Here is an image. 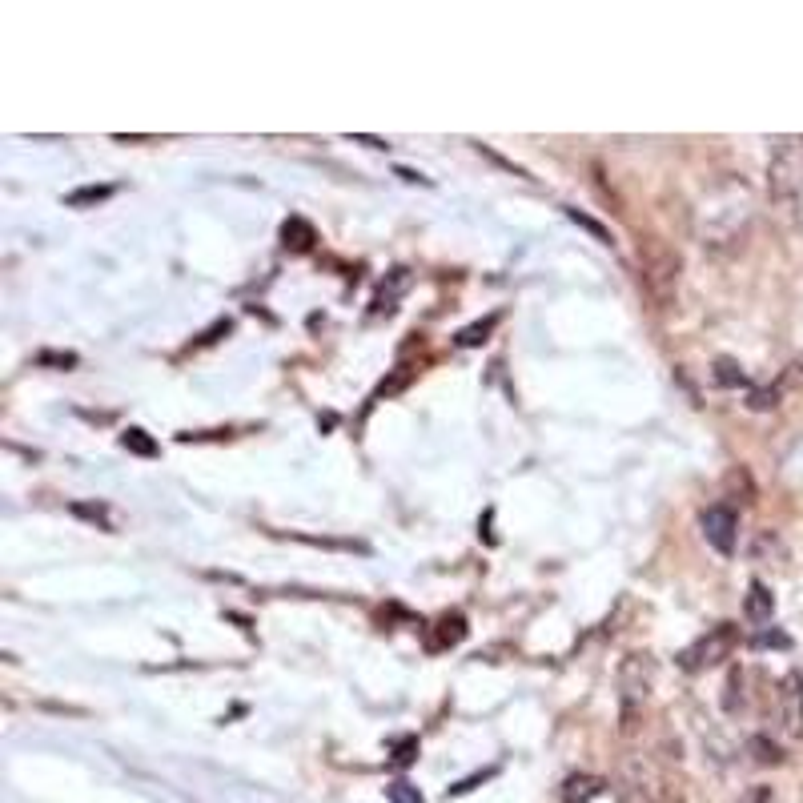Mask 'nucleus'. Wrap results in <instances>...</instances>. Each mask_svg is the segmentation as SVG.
<instances>
[{"instance_id":"1","label":"nucleus","mask_w":803,"mask_h":803,"mask_svg":"<svg viewBox=\"0 0 803 803\" xmlns=\"http://www.w3.org/2000/svg\"><path fill=\"white\" fill-rule=\"evenodd\" d=\"M755 205H751V189L739 177H723L711 189H703V197L691 209V233L707 253H731L743 245L747 229H751Z\"/></svg>"},{"instance_id":"2","label":"nucleus","mask_w":803,"mask_h":803,"mask_svg":"<svg viewBox=\"0 0 803 803\" xmlns=\"http://www.w3.org/2000/svg\"><path fill=\"white\" fill-rule=\"evenodd\" d=\"M639 282L647 290V298L659 310H671L679 298V282H683V257L679 249H671L667 241H643L639 245Z\"/></svg>"},{"instance_id":"3","label":"nucleus","mask_w":803,"mask_h":803,"mask_svg":"<svg viewBox=\"0 0 803 803\" xmlns=\"http://www.w3.org/2000/svg\"><path fill=\"white\" fill-rule=\"evenodd\" d=\"M651 687H655V659L639 651L627 655L619 663V731L623 735H635L639 715L651 699Z\"/></svg>"},{"instance_id":"4","label":"nucleus","mask_w":803,"mask_h":803,"mask_svg":"<svg viewBox=\"0 0 803 803\" xmlns=\"http://www.w3.org/2000/svg\"><path fill=\"white\" fill-rule=\"evenodd\" d=\"M803 185V141L799 137H783L771 149V165H767V189L775 201H795Z\"/></svg>"},{"instance_id":"5","label":"nucleus","mask_w":803,"mask_h":803,"mask_svg":"<svg viewBox=\"0 0 803 803\" xmlns=\"http://www.w3.org/2000/svg\"><path fill=\"white\" fill-rule=\"evenodd\" d=\"M731 651H735V627H731V623H719V627H711L707 635H699V639L679 655V667H683V671H707V667L723 663Z\"/></svg>"},{"instance_id":"6","label":"nucleus","mask_w":803,"mask_h":803,"mask_svg":"<svg viewBox=\"0 0 803 803\" xmlns=\"http://www.w3.org/2000/svg\"><path fill=\"white\" fill-rule=\"evenodd\" d=\"M699 522H703V539H707L711 551H719L723 559L735 555V543H739V514H735L727 502L707 506Z\"/></svg>"},{"instance_id":"7","label":"nucleus","mask_w":803,"mask_h":803,"mask_svg":"<svg viewBox=\"0 0 803 803\" xmlns=\"http://www.w3.org/2000/svg\"><path fill=\"white\" fill-rule=\"evenodd\" d=\"M775 699H779V731L787 739H799L803 735V671H791L779 683Z\"/></svg>"},{"instance_id":"8","label":"nucleus","mask_w":803,"mask_h":803,"mask_svg":"<svg viewBox=\"0 0 803 803\" xmlns=\"http://www.w3.org/2000/svg\"><path fill=\"white\" fill-rule=\"evenodd\" d=\"M410 290V274L406 270H390L386 282L378 286L374 302H370V318H382V314H394L398 310V298Z\"/></svg>"},{"instance_id":"9","label":"nucleus","mask_w":803,"mask_h":803,"mask_svg":"<svg viewBox=\"0 0 803 803\" xmlns=\"http://www.w3.org/2000/svg\"><path fill=\"white\" fill-rule=\"evenodd\" d=\"M607 791V783L599 779V775H571L567 783H563V803H591V799H599Z\"/></svg>"},{"instance_id":"10","label":"nucleus","mask_w":803,"mask_h":803,"mask_svg":"<svg viewBox=\"0 0 803 803\" xmlns=\"http://www.w3.org/2000/svg\"><path fill=\"white\" fill-rule=\"evenodd\" d=\"M743 615H747L751 623H771V615H775V599H771V591H767L763 583H751V587H747Z\"/></svg>"},{"instance_id":"11","label":"nucleus","mask_w":803,"mask_h":803,"mask_svg":"<svg viewBox=\"0 0 803 803\" xmlns=\"http://www.w3.org/2000/svg\"><path fill=\"white\" fill-rule=\"evenodd\" d=\"M314 241H318V233H314V225H310L306 217H290V221L282 225V245H286V249L306 253V249H314Z\"/></svg>"},{"instance_id":"12","label":"nucleus","mask_w":803,"mask_h":803,"mask_svg":"<svg viewBox=\"0 0 803 803\" xmlns=\"http://www.w3.org/2000/svg\"><path fill=\"white\" fill-rule=\"evenodd\" d=\"M462 639H466V619H462V615H442V619H438V635L430 639V647L442 651V647H454V643H462Z\"/></svg>"},{"instance_id":"13","label":"nucleus","mask_w":803,"mask_h":803,"mask_svg":"<svg viewBox=\"0 0 803 803\" xmlns=\"http://www.w3.org/2000/svg\"><path fill=\"white\" fill-rule=\"evenodd\" d=\"M494 326H498V314H490L486 322H474V326L458 330V338H454V342H458L462 350H470V346H482V342L490 338V330H494Z\"/></svg>"},{"instance_id":"14","label":"nucleus","mask_w":803,"mask_h":803,"mask_svg":"<svg viewBox=\"0 0 803 803\" xmlns=\"http://www.w3.org/2000/svg\"><path fill=\"white\" fill-rule=\"evenodd\" d=\"M715 382H719L723 390H735V386H751V382H747V374L739 370V362H731V358H719V362H715Z\"/></svg>"},{"instance_id":"15","label":"nucleus","mask_w":803,"mask_h":803,"mask_svg":"<svg viewBox=\"0 0 803 803\" xmlns=\"http://www.w3.org/2000/svg\"><path fill=\"white\" fill-rule=\"evenodd\" d=\"M121 446H125L129 454H141V458H153V454H157V442H153L145 430H137V426L121 434Z\"/></svg>"},{"instance_id":"16","label":"nucleus","mask_w":803,"mask_h":803,"mask_svg":"<svg viewBox=\"0 0 803 803\" xmlns=\"http://www.w3.org/2000/svg\"><path fill=\"white\" fill-rule=\"evenodd\" d=\"M747 751L755 755V763H779L783 759V751H779V743H771L767 735H755L751 743H747Z\"/></svg>"},{"instance_id":"17","label":"nucleus","mask_w":803,"mask_h":803,"mask_svg":"<svg viewBox=\"0 0 803 803\" xmlns=\"http://www.w3.org/2000/svg\"><path fill=\"white\" fill-rule=\"evenodd\" d=\"M113 197V185H85L77 193H69V205H93V201H105Z\"/></svg>"},{"instance_id":"18","label":"nucleus","mask_w":803,"mask_h":803,"mask_svg":"<svg viewBox=\"0 0 803 803\" xmlns=\"http://www.w3.org/2000/svg\"><path fill=\"white\" fill-rule=\"evenodd\" d=\"M386 795H390V803H426V799H422V791H418L414 783H406V779L390 783V791H386Z\"/></svg>"},{"instance_id":"19","label":"nucleus","mask_w":803,"mask_h":803,"mask_svg":"<svg viewBox=\"0 0 803 803\" xmlns=\"http://www.w3.org/2000/svg\"><path fill=\"white\" fill-rule=\"evenodd\" d=\"M73 514H81V518H93V522H101L105 530H113V522H109V510H105V502H97V506H93V502H77V506H73Z\"/></svg>"},{"instance_id":"20","label":"nucleus","mask_w":803,"mask_h":803,"mask_svg":"<svg viewBox=\"0 0 803 803\" xmlns=\"http://www.w3.org/2000/svg\"><path fill=\"white\" fill-rule=\"evenodd\" d=\"M747 406H751V410H775V406H779V390H775V386H771V390H751V394H747Z\"/></svg>"},{"instance_id":"21","label":"nucleus","mask_w":803,"mask_h":803,"mask_svg":"<svg viewBox=\"0 0 803 803\" xmlns=\"http://www.w3.org/2000/svg\"><path fill=\"white\" fill-rule=\"evenodd\" d=\"M567 217H571V221H575V225H583V229H587V233H595V237H599V241H607V245H611V233H607V229H603V225H599V221H591V217H587V213H579V209H567Z\"/></svg>"},{"instance_id":"22","label":"nucleus","mask_w":803,"mask_h":803,"mask_svg":"<svg viewBox=\"0 0 803 803\" xmlns=\"http://www.w3.org/2000/svg\"><path fill=\"white\" fill-rule=\"evenodd\" d=\"M739 687H743V675H739V671H731V679H727V695H723V707H727L731 715H735V711H739V703H743V695H735Z\"/></svg>"},{"instance_id":"23","label":"nucleus","mask_w":803,"mask_h":803,"mask_svg":"<svg viewBox=\"0 0 803 803\" xmlns=\"http://www.w3.org/2000/svg\"><path fill=\"white\" fill-rule=\"evenodd\" d=\"M751 643H755V647H791V639H787L783 631H759Z\"/></svg>"},{"instance_id":"24","label":"nucleus","mask_w":803,"mask_h":803,"mask_svg":"<svg viewBox=\"0 0 803 803\" xmlns=\"http://www.w3.org/2000/svg\"><path fill=\"white\" fill-rule=\"evenodd\" d=\"M406 378H410V370H402V374H394V378H390V382H382V386H378V394H394V390H402V386H406Z\"/></svg>"},{"instance_id":"25","label":"nucleus","mask_w":803,"mask_h":803,"mask_svg":"<svg viewBox=\"0 0 803 803\" xmlns=\"http://www.w3.org/2000/svg\"><path fill=\"white\" fill-rule=\"evenodd\" d=\"M414 751H418V739H402L394 759H398V763H410V759H414Z\"/></svg>"},{"instance_id":"26","label":"nucleus","mask_w":803,"mask_h":803,"mask_svg":"<svg viewBox=\"0 0 803 803\" xmlns=\"http://www.w3.org/2000/svg\"><path fill=\"white\" fill-rule=\"evenodd\" d=\"M354 141H362V145H370V149H386V141H378V137H354Z\"/></svg>"}]
</instances>
